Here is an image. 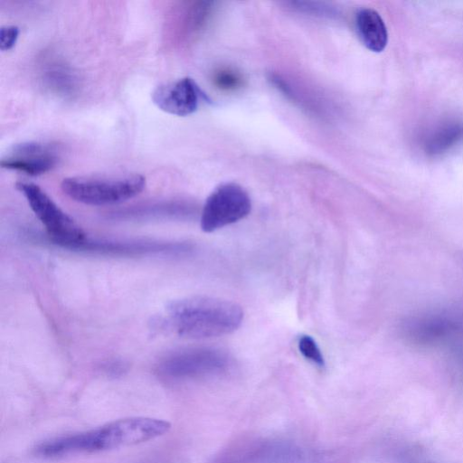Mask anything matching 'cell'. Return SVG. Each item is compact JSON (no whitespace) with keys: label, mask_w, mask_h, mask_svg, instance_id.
Listing matches in <instances>:
<instances>
[{"label":"cell","mask_w":463,"mask_h":463,"mask_svg":"<svg viewBox=\"0 0 463 463\" xmlns=\"http://www.w3.org/2000/svg\"><path fill=\"white\" fill-rule=\"evenodd\" d=\"M73 250L110 255H143L157 253H186L192 246L185 242H162L152 241H97L87 238Z\"/></svg>","instance_id":"8"},{"label":"cell","mask_w":463,"mask_h":463,"mask_svg":"<svg viewBox=\"0 0 463 463\" xmlns=\"http://www.w3.org/2000/svg\"><path fill=\"white\" fill-rule=\"evenodd\" d=\"M201 99H208L189 77L159 85L152 93V100L157 108L168 114L182 117L194 113Z\"/></svg>","instance_id":"7"},{"label":"cell","mask_w":463,"mask_h":463,"mask_svg":"<svg viewBox=\"0 0 463 463\" xmlns=\"http://www.w3.org/2000/svg\"><path fill=\"white\" fill-rule=\"evenodd\" d=\"M355 29L363 44L372 52H383L388 43V32L379 13L372 8L360 9L355 14Z\"/></svg>","instance_id":"10"},{"label":"cell","mask_w":463,"mask_h":463,"mask_svg":"<svg viewBox=\"0 0 463 463\" xmlns=\"http://www.w3.org/2000/svg\"><path fill=\"white\" fill-rule=\"evenodd\" d=\"M19 36V28L15 25H5L0 29V49L8 51L14 47Z\"/></svg>","instance_id":"13"},{"label":"cell","mask_w":463,"mask_h":463,"mask_svg":"<svg viewBox=\"0 0 463 463\" xmlns=\"http://www.w3.org/2000/svg\"><path fill=\"white\" fill-rule=\"evenodd\" d=\"M232 366L230 355L213 347H190L175 351L158 365L161 375L175 380L197 379L225 373Z\"/></svg>","instance_id":"5"},{"label":"cell","mask_w":463,"mask_h":463,"mask_svg":"<svg viewBox=\"0 0 463 463\" xmlns=\"http://www.w3.org/2000/svg\"><path fill=\"white\" fill-rule=\"evenodd\" d=\"M171 428L164 420L130 417L117 420L99 428L58 437L37 446L35 451L44 458L111 450L140 444L158 438Z\"/></svg>","instance_id":"1"},{"label":"cell","mask_w":463,"mask_h":463,"mask_svg":"<svg viewBox=\"0 0 463 463\" xmlns=\"http://www.w3.org/2000/svg\"><path fill=\"white\" fill-rule=\"evenodd\" d=\"M15 185L54 243L72 249L86 239L83 230L40 186L28 182Z\"/></svg>","instance_id":"4"},{"label":"cell","mask_w":463,"mask_h":463,"mask_svg":"<svg viewBox=\"0 0 463 463\" xmlns=\"http://www.w3.org/2000/svg\"><path fill=\"white\" fill-rule=\"evenodd\" d=\"M463 140V121H450L435 129L425 140L429 156H439Z\"/></svg>","instance_id":"11"},{"label":"cell","mask_w":463,"mask_h":463,"mask_svg":"<svg viewBox=\"0 0 463 463\" xmlns=\"http://www.w3.org/2000/svg\"><path fill=\"white\" fill-rule=\"evenodd\" d=\"M214 81L222 89H233L239 86L241 79L233 71H221L215 75Z\"/></svg>","instance_id":"14"},{"label":"cell","mask_w":463,"mask_h":463,"mask_svg":"<svg viewBox=\"0 0 463 463\" xmlns=\"http://www.w3.org/2000/svg\"><path fill=\"white\" fill-rule=\"evenodd\" d=\"M57 162L58 157L50 146L38 142H24L12 147L1 159V166L29 175H39L52 169Z\"/></svg>","instance_id":"9"},{"label":"cell","mask_w":463,"mask_h":463,"mask_svg":"<svg viewBox=\"0 0 463 463\" xmlns=\"http://www.w3.org/2000/svg\"><path fill=\"white\" fill-rule=\"evenodd\" d=\"M243 320L241 307L212 297H191L170 303L163 325L182 337L203 339L229 335Z\"/></svg>","instance_id":"2"},{"label":"cell","mask_w":463,"mask_h":463,"mask_svg":"<svg viewBox=\"0 0 463 463\" xmlns=\"http://www.w3.org/2000/svg\"><path fill=\"white\" fill-rule=\"evenodd\" d=\"M251 210L249 194L235 183L217 186L206 199L202 209L200 224L205 232H212L245 218Z\"/></svg>","instance_id":"6"},{"label":"cell","mask_w":463,"mask_h":463,"mask_svg":"<svg viewBox=\"0 0 463 463\" xmlns=\"http://www.w3.org/2000/svg\"><path fill=\"white\" fill-rule=\"evenodd\" d=\"M298 346L299 352L306 359L319 367H323L325 365L323 354L316 341L310 335H301L298 338Z\"/></svg>","instance_id":"12"},{"label":"cell","mask_w":463,"mask_h":463,"mask_svg":"<svg viewBox=\"0 0 463 463\" xmlns=\"http://www.w3.org/2000/svg\"><path fill=\"white\" fill-rule=\"evenodd\" d=\"M146 179L140 175L93 177L73 176L62 180V192L71 199L88 205H111L140 194Z\"/></svg>","instance_id":"3"}]
</instances>
